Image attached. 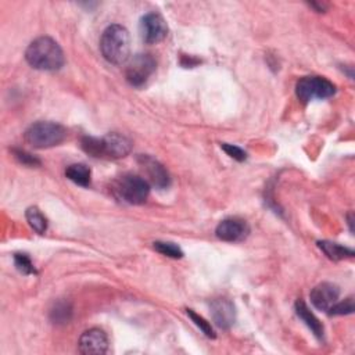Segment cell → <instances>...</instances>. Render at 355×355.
<instances>
[{
  "label": "cell",
  "mask_w": 355,
  "mask_h": 355,
  "mask_svg": "<svg viewBox=\"0 0 355 355\" xmlns=\"http://www.w3.org/2000/svg\"><path fill=\"white\" fill-rule=\"evenodd\" d=\"M80 147L85 153L94 158L118 159L126 157L132 150V141L119 133H108L103 137L83 136Z\"/></svg>",
  "instance_id": "cell-1"
},
{
  "label": "cell",
  "mask_w": 355,
  "mask_h": 355,
  "mask_svg": "<svg viewBox=\"0 0 355 355\" xmlns=\"http://www.w3.org/2000/svg\"><path fill=\"white\" fill-rule=\"evenodd\" d=\"M28 64L40 71H57L64 65V54L55 40L49 36L35 39L25 51Z\"/></svg>",
  "instance_id": "cell-2"
},
{
  "label": "cell",
  "mask_w": 355,
  "mask_h": 355,
  "mask_svg": "<svg viewBox=\"0 0 355 355\" xmlns=\"http://www.w3.org/2000/svg\"><path fill=\"white\" fill-rule=\"evenodd\" d=\"M100 50L108 62L114 65L125 64L130 54V36L128 29L118 24L105 28L100 39Z\"/></svg>",
  "instance_id": "cell-3"
},
{
  "label": "cell",
  "mask_w": 355,
  "mask_h": 355,
  "mask_svg": "<svg viewBox=\"0 0 355 355\" xmlns=\"http://www.w3.org/2000/svg\"><path fill=\"white\" fill-rule=\"evenodd\" d=\"M67 137V129L55 122L39 121L32 123L25 132V141L35 148H49L58 146Z\"/></svg>",
  "instance_id": "cell-4"
},
{
  "label": "cell",
  "mask_w": 355,
  "mask_h": 355,
  "mask_svg": "<svg viewBox=\"0 0 355 355\" xmlns=\"http://www.w3.org/2000/svg\"><path fill=\"white\" fill-rule=\"evenodd\" d=\"M114 193L119 200L128 204L140 205L148 198L150 184L144 178L129 173L115 180Z\"/></svg>",
  "instance_id": "cell-5"
},
{
  "label": "cell",
  "mask_w": 355,
  "mask_h": 355,
  "mask_svg": "<svg viewBox=\"0 0 355 355\" xmlns=\"http://www.w3.org/2000/svg\"><path fill=\"white\" fill-rule=\"evenodd\" d=\"M295 93L302 103H308L315 98L323 100L336 93V85L323 76H304L297 82Z\"/></svg>",
  "instance_id": "cell-6"
},
{
  "label": "cell",
  "mask_w": 355,
  "mask_h": 355,
  "mask_svg": "<svg viewBox=\"0 0 355 355\" xmlns=\"http://www.w3.org/2000/svg\"><path fill=\"white\" fill-rule=\"evenodd\" d=\"M157 62L154 57L148 53H140L133 55L125 69V78L129 85L135 87H140L147 83V80L155 72Z\"/></svg>",
  "instance_id": "cell-7"
},
{
  "label": "cell",
  "mask_w": 355,
  "mask_h": 355,
  "mask_svg": "<svg viewBox=\"0 0 355 355\" xmlns=\"http://www.w3.org/2000/svg\"><path fill=\"white\" fill-rule=\"evenodd\" d=\"M139 29L141 39L148 44L158 43L164 40L168 35V25L164 17L158 12H148L143 15L140 19Z\"/></svg>",
  "instance_id": "cell-8"
},
{
  "label": "cell",
  "mask_w": 355,
  "mask_h": 355,
  "mask_svg": "<svg viewBox=\"0 0 355 355\" xmlns=\"http://www.w3.org/2000/svg\"><path fill=\"white\" fill-rule=\"evenodd\" d=\"M78 351L85 355H100L108 351V337L97 327L89 329L82 333L78 341Z\"/></svg>",
  "instance_id": "cell-9"
},
{
  "label": "cell",
  "mask_w": 355,
  "mask_h": 355,
  "mask_svg": "<svg viewBox=\"0 0 355 355\" xmlns=\"http://www.w3.org/2000/svg\"><path fill=\"white\" fill-rule=\"evenodd\" d=\"M215 233L218 239L223 241L234 243V241H241L248 236L250 226L247 220L237 216H230L218 223Z\"/></svg>",
  "instance_id": "cell-10"
},
{
  "label": "cell",
  "mask_w": 355,
  "mask_h": 355,
  "mask_svg": "<svg viewBox=\"0 0 355 355\" xmlns=\"http://www.w3.org/2000/svg\"><path fill=\"white\" fill-rule=\"evenodd\" d=\"M139 164L141 165L143 171L148 176V182L158 187V189H166L171 184V176L169 172L165 169V166L154 159L150 155H140Z\"/></svg>",
  "instance_id": "cell-11"
},
{
  "label": "cell",
  "mask_w": 355,
  "mask_h": 355,
  "mask_svg": "<svg viewBox=\"0 0 355 355\" xmlns=\"http://www.w3.org/2000/svg\"><path fill=\"white\" fill-rule=\"evenodd\" d=\"M338 297L340 288L329 282L319 283L312 288L309 294L312 305L320 311H329L338 301Z\"/></svg>",
  "instance_id": "cell-12"
},
{
  "label": "cell",
  "mask_w": 355,
  "mask_h": 355,
  "mask_svg": "<svg viewBox=\"0 0 355 355\" xmlns=\"http://www.w3.org/2000/svg\"><path fill=\"white\" fill-rule=\"evenodd\" d=\"M211 316L218 327L223 330L230 329L236 320V311L233 302L226 298L214 300L211 302Z\"/></svg>",
  "instance_id": "cell-13"
},
{
  "label": "cell",
  "mask_w": 355,
  "mask_h": 355,
  "mask_svg": "<svg viewBox=\"0 0 355 355\" xmlns=\"http://www.w3.org/2000/svg\"><path fill=\"white\" fill-rule=\"evenodd\" d=\"M295 313L297 316L309 327V330L313 333V336L318 340H323V334H324V329L323 324L319 322V319L309 311V308L306 306V304L301 300H298L295 302Z\"/></svg>",
  "instance_id": "cell-14"
},
{
  "label": "cell",
  "mask_w": 355,
  "mask_h": 355,
  "mask_svg": "<svg viewBox=\"0 0 355 355\" xmlns=\"http://www.w3.org/2000/svg\"><path fill=\"white\" fill-rule=\"evenodd\" d=\"M319 248L327 255V258L333 259V261H341V259H347V258H352L354 257V251L348 247H344L341 244L337 243H331V241H318Z\"/></svg>",
  "instance_id": "cell-15"
},
{
  "label": "cell",
  "mask_w": 355,
  "mask_h": 355,
  "mask_svg": "<svg viewBox=\"0 0 355 355\" xmlns=\"http://www.w3.org/2000/svg\"><path fill=\"white\" fill-rule=\"evenodd\" d=\"M73 313L72 304L67 300H60L54 302L53 308L50 309V319L55 324H65L71 320Z\"/></svg>",
  "instance_id": "cell-16"
},
{
  "label": "cell",
  "mask_w": 355,
  "mask_h": 355,
  "mask_svg": "<svg viewBox=\"0 0 355 355\" xmlns=\"http://www.w3.org/2000/svg\"><path fill=\"white\" fill-rule=\"evenodd\" d=\"M65 176L71 182H73L82 187L90 186V169L85 164H72V165L67 166Z\"/></svg>",
  "instance_id": "cell-17"
},
{
  "label": "cell",
  "mask_w": 355,
  "mask_h": 355,
  "mask_svg": "<svg viewBox=\"0 0 355 355\" xmlns=\"http://www.w3.org/2000/svg\"><path fill=\"white\" fill-rule=\"evenodd\" d=\"M26 220L29 223V226L39 234H43L47 229V219L44 218V215L39 211V208L36 207H29L25 212Z\"/></svg>",
  "instance_id": "cell-18"
},
{
  "label": "cell",
  "mask_w": 355,
  "mask_h": 355,
  "mask_svg": "<svg viewBox=\"0 0 355 355\" xmlns=\"http://www.w3.org/2000/svg\"><path fill=\"white\" fill-rule=\"evenodd\" d=\"M153 247L155 251H158L159 254L169 257V258H182L183 257V251L180 250L179 245H176L175 243H169V241H155L153 243Z\"/></svg>",
  "instance_id": "cell-19"
},
{
  "label": "cell",
  "mask_w": 355,
  "mask_h": 355,
  "mask_svg": "<svg viewBox=\"0 0 355 355\" xmlns=\"http://www.w3.org/2000/svg\"><path fill=\"white\" fill-rule=\"evenodd\" d=\"M186 312H187V315L191 318V320L194 322V324H196L197 327H200V330H201L207 337L215 338V333H214V329H212V326H211L209 322H207L202 316L197 315L193 309H186Z\"/></svg>",
  "instance_id": "cell-20"
},
{
  "label": "cell",
  "mask_w": 355,
  "mask_h": 355,
  "mask_svg": "<svg viewBox=\"0 0 355 355\" xmlns=\"http://www.w3.org/2000/svg\"><path fill=\"white\" fill-rule=\"evenodd\" d=\"M14 263L17 269L25 275H32L36 273V269L31 261V258L26 254H15L14 255Z\"/></svg>",
  "instance_id": "cell-21"
},
{
  "label": "cell",
  "mask_w": 355,
  "mask_h": 355,
  "mask_svg": "<svg viewBox=\"0 0 355 355\" xmlns=\"http://www.w3.org/2000/svg\"><path fill=\"white\" fill-rule=\"evenodd\" d=\"M330 315H349L354 312V298L348 297L343 301H337L329 311Z\"/></svg>",
  "instance_id": "cell-22"
},
{
  "label": "cell",
  "mask_w": 355,
  "mask_h": 355,
  "mask_svg": "<svg viewBox=\"0 0 355 355\" xmlns=\"http://www.w3.org/2000/svg\"><path fill=\"white\" fill-rule=\"evenodd\" d=\"M12 154H14L15 159L18 162H21L22 165H28V166H37V165H40V161L35 155L26 153L25 150L12 148Z\"/></svg>",
  "instance_id": "cell-23"
},
{
  "label": "cell",
  "mask_w": 355,
  "mask_h": 355,
  "mask_svg": "<svg viewBox=\"0 0 355 355\" xmlns=\"http://www.w3.org/2000/svg\"><path fill=\"white\" fill-rule=\"evenodd\" d=\"M220 147H222V150H223L229 157L234 158L236 161H244V159L247 158V153H245L243 148H240V147H237V146H234V144L222 143Z\"/></svg>",
  "instance_id": "cell-24"
}]
</instances>
